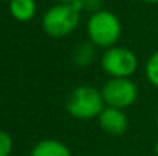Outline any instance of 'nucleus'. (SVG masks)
I'll use <instances>...</instances> for the list:
<instances>
[{
	"instance_id": "1",
	"label": "nucleus",
	"mask_w": 158,
	"mask_h": 156,
	"mask_svg": "<svg viewBox=\"0 0 158 156\" xmlns=\"http://www.w3.org/2000/svg\"><path fill=\"white\" fill-rule=\"evenodd\" d=\"M83 0L74 3H57L51 6L42 17V29L51 38H64L71 35L81 17Z\"/></svg>"
},
{
	"instance_id": "2",
	"label": "nucleus",
	"mask_w": 158,
	"mask_h": 156,
	"mask_svg": "<svg viewBox=\"0 0 158 156\" xmlns=\"http://www.w3.org/2000/svg\"><path fill=\"white\" fill-rule=\"evenodd\" d=\"M121 22L120 18L107 9L94 11L86 22V34L89 43L100 49H109L117 46L121 37Z\"/></svg>"
},
{
	"instance_id": "3",
	"label": "nucleus",
	"mask_w": 158,
	"mask_h": 156,
	"mask_svg": "<svg viewBox=\"0 0 158 156\" xmlns=\"http://www.w3.org/2000/svg\"><path fill=\"white\" fill-rule=\"evenodd\" d=\"M105 107L106 104L100 89L89 84H81L74 87L69 92L64 103V109L69 113V116L78 121L97 119Z\"/></svg>"
},
{
	"instance_id": "4",
	"label": "nucleus",
	"mask_w": 158,
	"mask_h": 156,
	"mask_svg": "<svg viewBox=\"0 0 158 156\" xmlns=\"http://www.w3.org/2000/svg\"><path fill=\"white\" fill-rule=\"evenodd\" d=\"M100 66L109 78H132L138 69V58L129 48L117 45L103 51Z\"/></svg>"
},
{
	"instance_id": "5",
	"label": "nucleus",
	"mask_w": 158,
	"mask_h": 156,
	"mask_svg": "<svg viewBox=\"0 0 158 156\" xmlns=\"http://www.w3.org/2000/svg\"><path fill=\"white\" fill-rule=\"evenodd\" d=\"M100 92L106 107L126 110L138 100V86L132 78H109Z\"/></svg>"
},
{
	"instance_id": "6",
	"label": "nucleus",
	"mask_w": 158,
	"mask_h": 156,
	"mask_svg": "<svg viewBox=\"0 0 158 156\" xmlns=\"http://www.w3.org/2000/svg\"><path fill=\"white\" fill-rule=\"evenodd\" d=\"M97 121L100 129L110 136H123L129 129V118L126 110L115 107H105Z\"/></svg>"
},
{
	"instance_id": "7",
	"label": "nucleus",
	"mask_w": 158,
	"mask_h": 156,
	"mask_svg": "<svg viewBox=\"0 0 158 156\" xmlns=\"http://www.w3.org/2000/svg\"><path fill=\"white\" fill-rule=\"evenodd\" d=\"M29 156H72V153L63 141L45 138L32 146Z\"/></svg>"
},
{
	"instance_id": "8",
	"label": "nucleus",
	"mask_w": 158,
	"mask_h": 156,
	"mask_svg": "<svg viewBox=\"0 0 158 156\" xmlns=\"http://www.w3.org/2000/svg\"><path fill=\"white\" fill-rule=\"evenodd\" d=\"M9 15L20 23L31 22L37 14V3L35 0H11L8 2Z\"/></svg>"
},
{
	"instance_id": "9",
	"label": "nucleus",
	"mask_w": 158,
	"mask_h": 156,
	"mask_svg": "<svg viewBox=\"0 0 158 156\" xmlns=\"http://www.w3.org/2000/svg\"><path fill=\"white\" fill-rule=\"evenodd\" d=\"M94 55H95V46L94 45H91L89 42L81 43V45L75 46V49L72 52V61H74V64L85 67V66L92 63Z\"/></svg>"
},
{
	"instance_id": "10",
	"label": "nucleus",
	"mask_w": 158,
	"mask_h": 156,
	"mask_svg": "<svg viewBox=\"0 0 158 156\" xmlns=\"http://www.w3.org/2000/svg\"><path fill=\"white\" fill-rule=\"evenodd\" d=\"M144 77L149 81V84H152L154 87L158 89V49L154 54H151V57L146 60Z\"/></svg>"
},
{
	"instance_id": "11",
	"label": "nucleus",
	"mask_w": 158,
	"mask_h": 156,
	"mask_svg": "<svg viewBox=\"0 0 158 156\" xmlns=\"http://www.w3.org/2000/svg\"><path fill=\"white\" fill-rule=\"evenodd\" d=\"M14 150V139L12 136L0 129V156H11Z\"/></svg>"
},
{
	"instance_id": "12",
	"label": "nucleus",
	"mask_w": 158,
	"mask_h": 156,
	"mask_svg": "<svg viewBox=\"0 0 158 156\" xmlns=\"http://www.w3.org/2000/svg\"><path fill=\"white\" fill-rule=\"evenodd\" d=\"M57 3H74V2H77V0H55Z\"/></svg>"
},
{
	"instance_id": "13",
	"label": "nucleus",
	"mask_w": 158,
	"mask_h": 156,
	"mask_svg": "<svg viewBox=\"0 0 158 156\" xmlns=\"http://www.w3.org/2000/svg\"><path fill=\"white\" fill-rule=\"evenodd\" d=\"M141 2H144V3H149V5H155V3H158V0H141Z\"/></svg>"
},
{
	"instance_id": "14",
	"label": "nucleus",
	"mask_w": 158,
	"mask_h": 156,
	"mask_svg": "<svg viewBox=\"0 0 158 156\" xmlns=\"http://www.w3.org/2000/svg\"><path fill=\"white\" fill-rule=\"evenodd\" d=\"M154 152H155V156H158V139L155 141V146H154Z\"/></svg>"
},
{
	"instance_id": "15",
	"label": "nucleus",
	"mask_w": 158,
	"mask_h": 156,
	"mask_svg": "<svg viewBox=\"0 0 158 156\" xmlns=\"http://www.w3.org/2000/svg\"><path fill=\"white\" fill-rule=\"evenodd\" d=\"M155 124H157V129H158V113H157V119H155Z\"/></svg>"
},
{
	"instance_id": "16",
	"label": "nucleus",
	"mask_w": 158,
	"mask_h": 156,
	"mask_svg": "<svg viewBox=\"0 0 158 156\" xmlns=\"http://www.w3.org/2000/svg\"><path fill=\"white\" fill-rule=\"evenodd\" d=\"M5 2H11V0H5Z\"/></svg>"
},
{
	"instance_id": "17",
	"label": "nucleus",
	"mask_w": 158,
	"mask_h": 156,
	"mask_svg": "<svg viewBox=\"0 0 158 156\" xmlns=\"http://www.w3.org/2000/svg\"><path fill=\"white\" fill-rule=\"evenodd\" d=\"M0 104H2V101H0Z\"/></svg>"
}]
</instances>
